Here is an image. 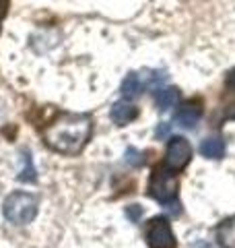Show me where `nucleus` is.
I'll return each instance as SVG.
<instances>
[{
    "label": "nucleus",
    "mask_w": 235,
    "mask_h": 248,
    "mask_svg": "<svg viewBox=\"0 0 235 248\" xmlns=\"http://www.w3.org/2000/svg\"><path fill=\"white\" fill-rule=\"evenodd\" d=\"M93 120L89 114H62L44 128V141L52 151L74 155L91 139Z\"/></svg>",
    "instance_id": "f257e3e1"
},
{
    "label": "nucleus",
    "mask_w": 235,
    "mask_h": 248,
    "mask_svg": "<svg viewBox=\"0 0 235 248\" xmlns=\"http://www.w3.org/2000/svg\"><path fill=\"white\" fill-rule=\"evenodd\" d=\"M39 209V199L31 192H23L17 190L9 195L2 203V213L15 226H25V223H31L37 215Z\"/></svg>",
    "instance_id": "f03ea898"
},
{
    "label": "nucleus",
    "mask_w": 235,
    "mask_h": 248,
    "mask_svg": "<svg viewBox=\"0 0 235 248\" xmlns=\"http://www.w3.org/2000/svg\"><path fill=\"white\" fill-rule=\"evenodd\" d=\"M177 178L169 168H155L151 180H148V197L167 205L177 197Z\"/></svg>",
    "instance_id": "7ed1b4c3"
},
{
    "label": "nucleus",
    "mask_w": 235,
    "mask_h": 248,
    "mask_svg": "<svg viewBox=\"0 0 235 248\" xmlns=\"http://www.w3.org/2000/svg\"><path fill=\"white\" fill-rule=\"evenodd\" d=\"M165 81H167L165 71H151V68H145V71H138V73H130L122 83V95L128 97V99L138 97L140 93H145L147 89H153Z\"/></svg>",
    "instance_id": "20e7f679"
},
{
    "label": "nucleus",
    "mask_w": 235,
    "mask_h": 248,
    "mask_svg": "<svg viewBox=\"0 0 235 248\" xmlns=\"http://www.w3.org/2000/svg\"><path fill=\"white\" fill-rule=\"evenodd\" d=\"M147 244L148 248H176L177 246L167 217H155V219L148 221Z\"/></svg>",
    "instance_id": "39448f33"
},
{
    "label": "nucleus",
    "mask_w": 235,
    "mask_h": 248,
    "mask_svg": "<svg viewBox=\"0 0 235 248\" xmlns=\"http://www.w3.org/2000/svg\"><path fill=\"white\" fill-rule=\"evenodd\" d=\"M190 159H192L190 141H186L184 137H171L165 151V168H169L171 172H179V170H184L190 164Z\"/></svg>",
    "instance_id": "423d86ee"
},
{
    "label": "nucleus",
    "mask_w": 235,
    "mask_h": 248,
    "mask_svg": "<svg viewBox=\"0 0 235 248\" xmlns=\"http://www.w3.org/2000/svg\"><path fill=\"white\" fill-rule=\"evenodd\" d=\"M200 116H202L200 102H188L174 114V122L177 124V126H182V128H196Z\"/></svg>",
    "instance_id": "0eeeda50"
},
{
    "label": "nucleus",
    "mask_w": 235,
    "mask_h": 248,
    "mask_svg": "<svg viewBox=\"0 0 235 248\" xmlns=\"http://www.w3.org/2000/svg\"><path fill=\"white\" fill-rule=\"evenodd\" d=\"M138 118V108L130 102H116L112 108V120L118 126H126Z\"/></svg>",
    "instance_id": "6e6552de"
},
{
    "label": "nucleus",
    "mask_w": 235,
    "mask_h": 248,
    "mask_svg": "<svg viewBox=\"0 0 235 248\" xmlns=\"http://www.w3.org/2000/svg\"><path fill=\"white\" fill-rule=\"evenodd\" d=\"M179 99H182V95H179V91L176 87H163L155 91V106L161 112H167L171 108H176L179 104Z\"/></svg>",
    "instance_id": "1a4fd4ad"
},
{
    "label": "nucleus",
    "mask_w": 235,
    "mask_h": 248,
    "mask_svg": "<svg viewBox=\"0 0 235 248\" xmlns=\"http://www.w3.org/2000/svg\"><path fill=\"white\" fill-rule=\"evenodd\" d=\"M217 242L223 248H235V215L217 228Z\"/></svg>",
    "instance_id": "9d476101"
},
{
    "label": "nucleus",
    "mask_w": 235,
    "mask_h": 248,
    "mask_svg": "<svg viewBox=\"0 0 235 248\" xmlns=\"http://www.w3.org/2000/svg\"><path fill=\"white\" fill-rule=\"evenodd\" d=\"M200 153L205 155V157L208 159H221L225 155V143L221 141V139H205V141L200 143Z\"/></svg>",
    "instance_id": "9b49d317"
},
{
    "label": "nucleus",
    "mask_w": 235,
    "mask_h": 248,
    "mask_svg": "<svg viewBox=\"0 0 235 248\" xmlns=\"http://www.w3.org/2000/svg\"><path fill=\"white\" fill-rule=\"evenodd\" d=\"M21 182H35V168H33V159H31L29 151H23V170L19 174Z\"/></svg>",
    "instance_id": "f8f14e48"
},
{
    "label": "nucleus",
    "mask_w": 235,
    "mask_h": 248,
    "mask_svg": "<svg viewBox=\"0 0 235 248\" xmlns=\"http://www.w3.org/2000/svg\"><path fill=\"white\" fill-rule=\"evenodd\" d=\"M126 161H128L130 166H134V168L145 166V153H140L138 149H134V147H128V151H126Z\"/></svg>",
    "instance_id": "ddd939ff"
},
{
    "label": "nucleus",
    "mask_w": 235,
    "mask_h": 248,
    "mask_svg": "<svg viewBox=\"0 0 235 248\" xmlns=\"http://www.w3.org/2000/svg\"><path fill=\"white\" fill-rule=\"evenodd\" d=\"M225 85H227V91H235V68H233L229 75H227Z\"/></svg>",
    "instance_id": "4468645a"
},
{
    "label": "nucleus",
    "mask_w": 235,
    "mask_h": 248,
    "mask_svg": "<svg viewBox=\"0 0 235 248\" xmlns=\"http://www.w3.org/2000/svg\"><path fill=\"white\" fill-rule=\"evenodd\" d=\"M128 215H130V219H138V217L140 215H143V209H140V207H136V205H132L130 209H128Z\"/></svg>",
    "instance_id": "2eb2a0df"
},
{
    "label": "nucleus",
    "mask_w": 235,
    "mask_h": 248,
    "mask_svg": "<svg viewBox=\"0 0 235 248\" xmlns=\"http://www.w3.org/2000/svg\"><path fill=\"white\" fill-rule=\"evenodd\" d=\"M6 11H9V0H0V21H2Z\"/></svg>",
    "instance_id": "dca6fc26"
},
{
    "label": "nucleus",
    "mask_w": 235,
    "mask_h": 248,
    "mask_svg": "<svg viewBox=\"0 0 235 248\" xmlns=\"http://www.w3.org/2000/svg\"><path fill=\"white\" fill-rule=\"evenodd\" d=\"M167 135V124H161V128L157 130V137H165Z\"/></svg>",
    "instance_id": "f3484780"
},
{
    "label": "nucleus",
    "mask_w": 235,
    "mask_h": 248,
    "mask_svg": "<svg viewBox=\"0 0 235 248\" xmlns=\"http://www.w3.org/2000/svg\"><path fill=\"white\" fill-rule=\"evenodd\" d=\"M192 248H213V244H208V242H196Z\"/></svg>",
    "instance_id": "a211bd4d"
}]
</instances>
